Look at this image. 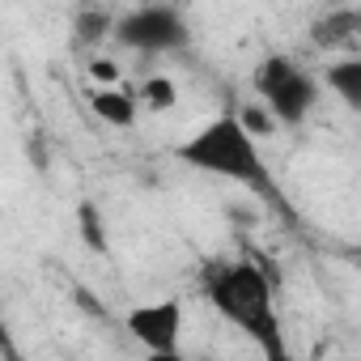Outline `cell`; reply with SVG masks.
<instances>
[{
	"label": "cell",
	"mask_w": 361,
	"mask_h": 361,
	"mask_svg": "<svg viewBox=\"0 0 361 361\" xmlns=\"http://www.w3.org/2000/svg\"><path fill=\"white\" fill-rule=\"evenodd\" d=\"M81 234H85V243L94 247V251H106V230H102V221H98V213L85 204L81 209Z\"/></svg>",
	"instance_id": "7c38bea8"
},
{
	"label": "cell",
	"mask_w": 361,
	"mask_h": 361,
	"mask_svg": "<svg viewBox=\"0 0 361 361\" xmlns=\"http://www.w3.org/2000/svg\"><path fill=\"white\" fill-rule=\"evenodd\" d=\"M90 111L111 128H132L145 106L123 81H115V85H90Z\"/></svg>",
	"instance_id": "8992f818"
},
{
	"label": "cell",
	"mask_w": 361,
	"mask_h": 361,
	"mask_svg": "<svg viewBox=\"0 0 361 361\" xmlns=\"http://www.w3.org/2000/svg\"><path fill=\"white\" fill-rule=\"evenodd\" d=\"M353 35H361V13L357 9H331L310 26V43L327 47V51H340Z\"/></svg>",
	"instance_id": "52a82bcc"
},
{
	"label": "cell",
	"mask_w": 361,
	"mask_h": 361,
	"mask_svg": "<svg viewBox=\"0 0 361 361\" xmlns=\"http://www.w3.org/2000/svg\"><path fill=\"white\" fill-rule=\"evenodd\" d=\"M119 81V64L111 60H90V85H115Z\"/></svg>",
	"instance_id": "4fadbf2b"
},
{
	"label": "cell",
	"mask_w": 361,
	"mask_h": 361,
	"mask_svg": "<svg viewBox=\"0 0 361 361\" xmlns=\"http://www.w3.org/2000/svg\"><path fill=\"white\" fill-rule=\"evenodd\" d=\"M136 98H140L145 111H166V106L178 102V85L170 77H149L145 85H136Z\"/></svg>",
	"instance_id": "9c48e42d"
},
{
	"label": "cell",
	"mask_w": 361,
	"mask_h": 361,
	"mask_svg": "<svg viewBox=\"0 0 361 361\" xmlns=\"http://www.w3.org/2000/svg\"><path fill=\"white\" fill-rule=\"evenodd\" d=\"M204 298L213 302V310L243 327L259 348L281 353V327H276V302H272V281L264 276V268L247 264V259H226L213 264L204 272Z\"/></svg>",
	"instance_id": "7a4b0ae2"
},
{
	"label": "cell",
	"mask_w": 361,
	"mask_h": 361,
	"mask_svg": "<svg viewBox=\"0 0 361 361\" xmlns=\"http://www.w3.org/2000/svg\"><path fill=\"white\" fill-rule=\"evenodd\" d=\"M178 157L196 170H204V174L230 178V183H243V188L276 200V178H272V170L259 153V136L238 119V111L217 115L213 123H204L192 140L178 145Z\"/></svg>",
	"instance_id": "6da1fadb"
},
{
	"label": "cell",
	"mask_w": 361,
	"mask_h": 361,
	"mask_svg": "<svg viewBox=\"0 0 361 361\" xmlns=\"http://www.w3.org/2000/svg\"><path fill=\"white\" fill-rule=\"evenodd\" d=\"M115 26H119V22H111L106 13H81V18H77V35H81L85 43H102L106 35H115Z\"/></svg>",
	"instance_id": "30bf717a"
},
{
	"label": "cell",
	"mask_w": 361,
	"mask_h": 361,
	"mask_svg": "<svg viewBox=\"0 0 361 361\" xmlns=\"http://www.w3.org/2000/svg\"><path fill=\"white\" fill-rule=\"evenodd\" d=\"M238 119L255 132V136H268V132H276V115L259 102V106H238Z\"/></svg>",
	"instance_id": "8fae6325"
},
{
	"label": "cell",
	"mask_w": 361,
	"mask_h": 361,
	"mask_svg": "<svg viewBox=\"0 0 361 361\" xmlns=\"http://www.w3.org/2000/svg\"><path fill=\"white\" fill-rule=\"evenodd\" d=\"M128 331L136 336V344H145L149 353L166 357L178 353V331H183V302L178 298H161V302H145L128 314Z\"/></svg>",
	"instance_id": "5b68a950"
},
{
	"label": "cell",
	"mask_w": 361,
	"mask_h": 361,
	"mask_svg": "<svg viewBox=\"0 0 361 361\" xmlns=\"http://www.w3.org/2000/svg\"><path fill=\"white\" fill-rule=\"evenodd\" d=\"M115 39L140 56H178L192 47V26L170 5H140L128 18H119Z\"/></svg>",
	"instance_id": "277c9868"
},
{
	"label": "cell",
	"mask_w": 361,
	"mask_h": 361,
	"mask_svg": "<svg viewBox=\"0 0 361 361\" xmlns=\"http://www.w3.org/2000/svg\"><path fill=\"white\" fill-rule=\"evenodd\" d=\"M255 94L276 115V123H302L314 111V102H319V81L298 60L272 51L255 68Z\"/></svg>",
	"instance_id": "3957f363"
},
{
	"label": "cell",
	"mask_w": 361,
	"mask_h": 361,
	"mask_svg": "<svg viewBox=\"0 0 361 361\" xmlns=\"http://www.w3.org/2000/svg\"><path fill=\"white\" fill-rule=\"evenodd\" d=\"M323 81H327V90H331L348 111H361V56H340V60H331L327 73H323Z\"/></svg>",
	"instance_id": "ba28073f"
}]
</instances>
